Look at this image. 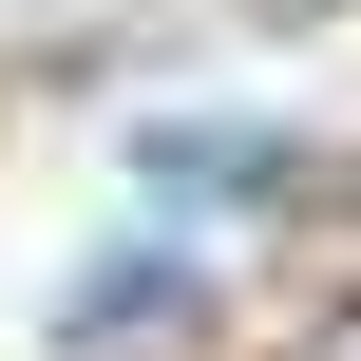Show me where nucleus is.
Instances as JSON below:
<instances>
[{"label": "nucleus", "mask_w": 361, "mask_h": 361, "mask_svg": "<svg viewBox=\"0 0 361 361\" xmlns=\"http://www.w3.org/2000/svg\"><path fill=\"white\" fill-rule=\"evenodd\" d=\"M286 171H305V152H286L267 114H152V133H133V190H152L171 228H190V209H267Z\"/></svg>", "instance_id": "1"}, {"label": "nucleus", "mask_w": 361, "mask_h": 361, "mask_svg": "<svg viewBox=\"0 0 361 361\" xmlns=\"http://www.w3.org/2000/svg\"><path fill=\"white\" fill-rule=\"evenodd\" d=\"M171 286H190V247H114V267H76V324H57V343H76V361L152 343V324H171Z\"/></svg>", "instance_id": "2"}, {"label": "nucleus", "mask_w": 361, "mask_h": 361, "mask_svg": "<svg viewBox=\"0 0 361 361\" xmlns=\"http://www.w3.org/2000/svg\"><path fill=\"white\" fill-rule=\"evenodd\" d=\"M286 361H361V305H343V324H305V343H286Z\"/></svg>", "instance_id": "3"}]
</instances>
